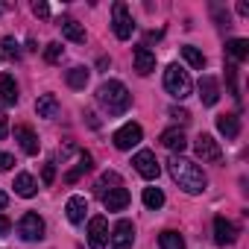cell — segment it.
Instances as JSON below:
<instances>
[{"mask_svg": "<svg viewBox=\"0 0 249 249\" xmlns=\"http://www.w3.org/2000/svg\"><path fill=\"white\" fill-rule=\"evenodd\" d=\"M161 144H164L173 156H176V153L182 156V150L188 147V138H185L182 129H164V132H161Z\"/></svg>", "mask_w": 249, "mask_h": 249, "instance_id": "e0dca14e", "label": "cell"}, {"mask_svg": "<svg viewBox=\"0 0 249 249\" xmlns=\"http://www.w3.org/2000/svg\"><path fill=\"white\" fill-rule=\"evenodd\" d=\"M97 100L100 106L108 111V114H123L129 106H132V94L126 91V85L117 82V79H108L97 88Z\"/></svg>", "mask_w": 249, "mask_h": 249, "instance_id": "7a4b0ae2", "label": "cell"}, {"mask_svg": "<svg viewBox=\"0 0 249 249\" xmlns=\"http://www.w3.org/2000/svg\"><path fill=\"white\" fill-rule=\"evenodd\" d=\"M132 164L144 179H159V173H161V164H159L156 153H150V150H138L132 156Z\"/></svg>", "mask_w": 249, "mask_h": 249, "instance_id": "52a82bcc", "label": "cell"}, {"mask_svg": "<svg viewBox=\"0 0 249 249\" xmlns=\"http://www.w3.org/2000/svg\"><path fill=\"white\" fill-rule=\"evenodd\" d=\"M159 246H161V249H185V240H182L179 231H170V229H167V231L159 234Z\"/></svg>", "mask_w": 249, "mask_h": 249, "instance_id": "484cf974", "label": "cell"}, {"mask_svg": "<svg viewBox=\"0 0 249 249\" xmlns=\"http://www.w3.org/2000/svg\"><path fill=\"white\" fill-rule=\"evenodd\" d=\"M108 243V220L106 217H91L88 220V246L91 249H106Z\"/></svg>", "mask_w": 249, "mask_h": 249, "instance_id": "9c48e42d", "label": "cell"}, {"mask_svg": "<svg viewBox=\"0 0 249 249\" xmlns=\"http://www.w3.org/2000/svg\"><path fill=\"white\" fill-rule=\"evenodd\" d=\"M164 88H167V94L170 97H176V100H185V97H191V76H188V71L185 68H179V65H167V71H164Z\"/></svg>", "mask_w": 249, "mask_h": 249, "instance_id": "3957f363", "label": "cell"}, {"mask_svg": "<svg viewBox=\"0 0 249 249\" xmlns=\"http://www.w3.org/2000/svg\"><path fill=\"white\" fill-rule=\"evenodd\" d=\"M194 150H196V156H199L202 161H211V164H217V161L223 159V150H220V144H217L211 135H199L196 144H194Z\"/></svg>", "mask_w": 249, "mask_h": 249, "instance_id": "30bf717a", "label": "cell"}, {"mask_svg": "<svg viewBox=\"0 0 249 249\" xmlns=\"http://www.w3.org/2000/svg\"><path fill=\"white\" fill-rule=\"evenodd\" d=\"M6 135H9V120H6V114H0V141Z\"/></svg>", "mask_w": 249, "mask_h": 249, "instance_id": "8d00e7d4", "label": "cell"}, {"mask_svg": "<svg viewBox=\"0 0 249 249\" xmlns=\"http://www.w3.org/2000/svg\"><path fill=\"white\" fill-rule=\"evenodd\" d=\"M62 53H65V50H62V44H59V41H50V44H47V50H44V59H47L50 65H56V62H62Z\"/></svg>", "mask_w": 249, "mask_h": 249, "instance_id": "f1b7e54d", "label": "cell"}, {"mask_svg": "<svg viewBox=\"0 0 249 249\" xmlns=\"http://www.w3.org/2000/svg\"><path fill=\"white\" fill-rule=\"evenodd\" d=\"M3 53L9 56V59H18V44H15V38H3Z\"/></svg>", "mask_w": 249, "mask_h": 249, "instance_id": "4dcf8cb0", "label": "cell"}, {"mask_svg": "<svg viewBox=\"0 0 249 249\" xmlns=\"http://www.w3.org/2000/svg\"><path fill=\"white\" fill-rule=\"evenodd\" d=\"M182 56H185V62H188L191 68H196V71H202V68H205V56H202L196 47H191V44H188V47H182Z\"/></svg>", "mask_w": 249, "mask_h": 249, "instance_id": "83f0119b", "label": "cell"}, {"mask_svg": "<svg viewBox=\"0 0 249 249\" xmlns=\"http://www.w3.org/2000/svg\"><path fill=\"white\" fill-rule=\"evenodd\" d=\"M167 170H170V176L179 182V188L185 191V194H202L205 191V185H208V179H205V173H202V167L199 164H194L191 159H185V156H170V161H167Z\"/></svg>", "mask_w": 249, "mask_h": 249, "instance_id": "6da1fadb", "label": "cell"}, {"mask_svg": "<svg viewBox=\"0 0 249 249\" xmlns=\"http://www.w3.org/2000/svg\"><path fill=\"white\" fill-rule=\"evenodd\" d=\"M144 205H147L150 211H159V208L164 205V194H161V188H144Z\"/></svg>", "mask_w": 249, "mask_h": 249, "instance_id": "4316f807", "label": "cell"}, {"mask_svg": "<svg viewBox=\"0 0 249 249\" xmlns=\"http://www.w3.org/2000/svg\"><path fill=\"white\" fill-rule=\"evenodd\" d=\"M199 100H202V106H214L220 100V85H217L214 76H202L199 79Z\"/></svg>", "mask_w": 249, "mask_h": 249, "instance_id": "2e32d148", "label": "cell"}, {"mask_svg": "<svg viewBox=\"0 0 249 249\" xmlns=\"http://www.w3.org/2000/svg\"><path fill=\"white\" fill-rule=\"evenodd\" d=\"M85 120H88V126H91V129H97V126H100V120H97V114H94V111H85Z\"/></svg>", "mask_w": 249, "mask_h": 249, "instance_id": "74e56055", "label": "cell"}, {"mask_svg": "<svg viewBox=\"0 0 249 249\" xmlns=\"http://www.w3.org/2000/svg\"><path fill=\"white\" fill-rule=\"evenodd\" d=\"M15 141L21 144V150L27 156H38V150H41V141L30 126H15Z\"/></svg>", "mask_w": 249, "mask_h": 249, "instance_id": "4fadbf2b", "label": "cell"}, {"mask_svg": "<svg viewBox=\"0 0 249 249\" xmlns=\"http://www.w3.org/2000/svg\"><path fill=\"white\" fill-rule=\"evenodd\" d=\"M85 211H88V199H85V196H79V194H76V196H71V199L65 202V214H68V220H71L73 226L85 220Z\"/></svg>", "mask_w": 249, "mask_h": 249, "instance_id": "5bb4252c", "label": "cell"}, {"mask_svg": "<svg viewBox=\"0 0 249 249\" xmlns=\"http://www.w3.org/2000/svg\"><path fill=\"white\" fill-rule=\"evenodd\" d=\"M226 50H229V56H231V59L243 62V59L249 56V41H246V38H231V41L226 44Z\"/></svg>", "mask_w": 249, "mask_h": 249, "instance_id": "cb8c5ba5", "label": "cell"}, {"mask_svg": "<svg viewBox=\"0 0 249 249\" xmlns=\"http://www.w3.org/2000/svg\"><path fill=\"white\" fill-rule=\"evenodd\" d=\"M217 129L226 138H237L240 135V120H237V114H220L217 117Z\"/></svg>", "mask_w": 249, "mask_h": 249, "instance_id": "44dd1931", "label": "cell"}, {"mask_svg": "<svg viewBox=\"0 0 249 249\" xmlns=\"http://www.w3.org/2000/svg\"><path fill=\"white\" fill-rule=\"evenodd\" d=\"M18 234L24 240H41L44 237V220L36 214V211H27L21 220H18Z\"/></svg>", "mask_w": 249, "mask_h": 249, "instance_id": "ba28073f", "label": "cell"}, {"mask_svg": "<svg viewBox=\"0 0 249 249\" xmlns=\"http://www.w3.org/2000/svg\"><path fill=\"white\" fill-rule=\"evenodd\" d=\"M41 179H44V185H53V179H56V167H53V161H50V164H44Z\"/></svg>", "mask_w": 249, "mask_h": 249, "instance_id": "d6a6232c", "label": "cell"}, {"mask_svg": "<svg viewBox=\"0 0 249 249\" xmlns=\"http://www.w3.org/2000/svg\"><path fill=\"white\" fill-rule=\"evenodd\" d=\"M0 12H3V6H0Z\"/></svg>", "mask_w": 249, "mask_h": 249, "instance_id": "60d3db41", "label": "cell"}, {"mask_svg": "<svg viewBox=\"0 0 249 249\" xmlns=\"http://www.w3.org/2000/svg\"><path fill=\"white\" fill-rule=\"evenodd\" d=\"M141 138H144V132H141L138 123H126V126H120V129L111 135V141H114L117 150H132V147L141 144Z\"/></svg>", "mask_w": 249, "mask_h": 249, "instance_id": "8992f818", "label": "cell"}, {"mask_svg": "<svg viewBox=\"0 0 249 249\" xmlns=\"http://www.w3.org/2000/svg\"><path fill=\"white\" fill-rule=\"evenodd\" d=\"M106 185H114V188H120V176H117L114 170H108V173H103V176H100V182H97V191H100V196H103V191H106Z\"/></svg>", "mask_w": 249, "mask_h": 249, "instance_id": "f546056e", "label": "cell"}, {"mask_svg": "<svg viewBox=\"0 0 249 249\" xmlns=\"http://www.w3.org/2000/svg\"><path fill=\"white\" fill-rule=\"evenodd\" d=\"M0 100H3L6 106L18 103V85L12 79V73H0Z\"/></svg>", "mask_w": 249, "mask_h": 249, "instance_id": "ac0fdd59", "label": "cell"}, {"mask_svg": "<svg viewBox=\"0 0 249 249\" xmlns=\"http://www.w3.org/2000/svg\"><path fill=\"white\" fill-rule=\"evenodd\" d=\"M108 240H111V249H132V243H135V226H132V220H117L114 229H111V234H108Z\"/></svg>", "mask_w": 249, "mask_h": 249, "instance_id": "5b68a950", "label": "cell"}, {"mask_svg": "<svg viewBox=\"0 0 249 249\" xmlns=\"http://www.w3.org/2000/svg\"><path fill=\"white\" fill-rule=\"evenodd\" d=\"M36 191H38V182L30 173H18L15 176V194L18 196H27L30 199V196H36Z\"/></svg>", "mask_w": 249, "mask_h": 249, "instance_id": "7402d4cb", "label": "cell"}, {"mask_svg": "<svg viewBox=\"0 0 249 249\" xmlns=\"http://www.w3.org/2000/svg\"><path fill=\"white\" fill-rule=\"evenodd\" d=\"M111 15H114V21H111L114 36H117L120 41L132 38V33H135V21H132V15H129L126 3H114V6H111Z\"/></svg>", "mask_w": 249, "mask_h": 249, "instance_id": "277c9868", "label": "cell"}, {"mask_svg": "<svg viewBox=\"0 0 249 249\" xmlns=\"http://www.w3.org/2000/svg\"><path fill=\"white\" fill-rule=\"evenodd\" d=\"M6 205H9V196H6L3 191H0V208H6Z\"/></svg>", "mask_w": 249, "mask_h": 249, "instance_id": "ab89813d", "label": "cell"}, {"mask_svg": "<svg viewBox=\"0 0 249 249\" xmlns=\"http://www.w3.org/2000/svg\"><path fill=\"white\" fill-rule=\"evenodd\" d=\"M15 167V156L12 153H0V170H12Z\"/></svg>", "mask_w": 249, "mask_h": 249, "instance_id": "836d02e7", "label": "cell"}, {"mask_svg": "<svg viewBox=\"0 0 249 249\" xmlns=\"http://www.w3.org/2000/svg\"><path fill=\"white\" fill-rule=\"evenodd\" d=\"M237 12H240V15L246 18V15H249V6H246V3H237Z\"/></svg>", "mask_w": 249, "mask_h": 249, "instance_id": "f35d334b", "label": "cell"}, {"mask_svg": "<svg viewBox=\"0 0 249 249\" xmlns=\"http://www.w3.org/2000/svg\"><path fill=\"white\" fill-rule=\"evenodd\" d=\"M9 229H12V220H9L6 214H0V237L9 234Z\"/></svg>", "mask_w": 249, "mask_h": 249, "instance_id": "d590c367", "label": "cell"}, {"mask_svg": "<svg viewBox=\"0 0 249 249\" xmlns=\"http://www.w3.org/2000/svg\"><path fill=\"white\" fill-rule=\"evenodd\" d=\"M33 12H36V18H50V6L47 3H33Z\"/></svg>", "mask_w": 249, "mask_h": 249, "instance_id": "e575fe53", "label": "cell"}, {"mask_svg": "<svg viewBox=\"0 0 249 249\" xmlns=\"http://www.w3.org/2000/svg\"><path fill=\"white\" fill-rule=\"evenodd\" d=\"M237 240V229L226 217H214V243L217 246H231Z\"/></svg>", "mask_w": 249, "mask_h": 249, "instance_id": "8fae6325", "label": "cell"}, {"mask_svg": "<svg viewBox=\"0 0 249 249\" xmlns=\"http://www.w3.org/2000/svg\"><path fill=\"white\" fill-rule=\"evenodd\" d=\"M88 76H91V73H88V68H79V65H76V68H71V71H68V85L79 91V88H85V85H88Z\"/></svg>", "mask_w": 249, "mask_h": 249, "instance_id": "d4e9b609", "label": "cell"}, {"mask_svg": "<svg viewBox=\"0 0 249 249\" xmlns=\"http://www.w3.org/2000/svg\"><path fill=\"white\" fill-rule=\"evenodd\" d=\"M59 27H62V36H65L68 41H73V44H85V30H82L73 18H62Z\"/></svg>", "mask_w": 249, "mask_h": 249, "instance_id": "d6986e66", "label": "cell"}, {"mask_svg": "<svg viewBox=\"0 0 249 249\" xmlns=\"http://www.w3.org/2000/svg\"><path fill=\"white\" fill-rule=\"evenodd\" d=\"M170 117H173V120H182V123H188V120H191V111H188V108H179V106H173V108H170Z\"/></svg>", "mask_w": 249, "mask_h": 249, "instance_id": "1f68e13d", "label": "cell"}, {"mask_svg": "<svg viewBox=\"0 0 249 249\" xmlns=\"http://www.w3.org/2000/svg\"><path fill=\"white\" fill-rule=\"evenodd\" d=\"M135 71L141 76H147V73L156 71V53L150 47H135Z\"/></svg>", "mask_w": 249, "mask_h": 249, "instance_id": "9a60e30c", "label": "cell"}, {"mask_svg": "<svg viewBox=\"0 0 249 249\" xmlns=\"http://www.w3.org/2000/svg\"><path fill=\"white\" fill-rule=\"evenodd\" d=\"M91 167H94V164H91V153H85V150H82V153H79V161H76V167L65 173V182H76V179H79L82 173H88Z\"/></svg>", "mask_w": 249, "mask_h": 249, "instance_id": "603a6c76", "label": "cell"}, {"mask_svg": "<svg viewBox=\"0 0 249 249\" xmlns=\"http://www.w3.org/2000/svg\"><path fill=\"white\" fill-rule=\"evenodd\" d=\"M36 111H38V117L53 120V117L59 114V100H56L53 94H44V97H38V100H36Z\"/></svg>", "mask_w": 249, "mask_h": 249, "instance_id": "ffe728a7", "label": "cell"}, {"mask_svg": "<svg viewBox=\"0 0 249 249\" xmlns=\"http://www.w3.org/2000/svg\"><path fill=\"white\" fill-rule=\"evenodd\" d=\"M103 205H106V211H123L129 205V191L126 188H108L106 194H103Z\"/></svg>", "mask_w": 249, "mask_h": 249, "instance_id": "7c38bea8", "label": "cell"}]
</instances>
